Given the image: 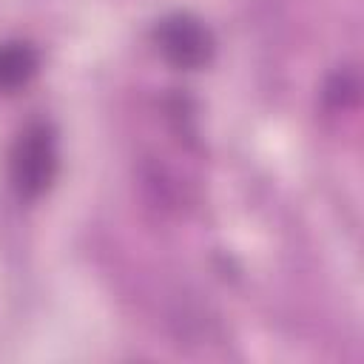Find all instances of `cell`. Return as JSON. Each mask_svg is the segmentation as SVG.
Masks as SVG:
<instances>
[{
    "label": "cell",
    "mask_w": 364,
    "mask_h": 364,
    "mask_svg": "<svg viewBox=\"0 0 364 364\" xmlns=\"http://www.w3.org/2000/svg\"><path fill=\"white\" fill-rule=\"evenodd\" d=\"M57 136L46 122H34L14 139L9 151V182L23 202L43 196L57 176Z\"/></svg>",
    "instance_id": "cell-1"
},
{
    "label": "cell",
    "mask_w": 364,
    "mask_h": 364,
    "mask_svg": "<svg viewBox=\"0 0 364 364\" xmlns=\"http://www.w3.org/2000/svg\"><path fill=\"white\" fill-rule=\"evenodd\" d=\"M156 48L173 68L196 71L213 57L210 31L191 14H168L154 31Z\"/></svg>",
    "instance_id": "cell-2"
},
{
    "label": "cell",
    "mask_w": 364,
    "mask_h": 364,
    "mask_svg": "<svg viewBox=\"0 0 364 364\" xmlns=\"http://www.w3.org/2000/svg\"><path fill=\"white\" fill-rule=\"evenodd\" d=\"M40 68V54L31 43L9 40L0 43V94H14L31 82Z\"/></svg>",
    "instance_id": "cell-3"
}]
</instances>
